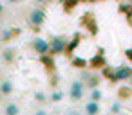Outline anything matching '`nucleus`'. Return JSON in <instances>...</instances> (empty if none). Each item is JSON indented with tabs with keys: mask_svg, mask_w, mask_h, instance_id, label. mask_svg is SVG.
Masks as SVG:
<instances>
[{
	"mask_svg": "<svg viewBox=\"0 0 132 115\" xmlns=\"http://www.w3.org/2000/svg\"><path fill=\"white\" fill-rule=\"evenodd\" d=\"M118 111H121V104L116 101V102H112V106H110V113H118Z\"/></svg>",
	"mask_w": 132,
	"mask_h": 115,
	"instance_id": "nucleus-14",
	"label": "nucleus"
},
{
	"mask_svg": "<svg viewBox=\"0 0 132 115\" xmlns=\"http://www.w3.org/2000/svg\"><path fill=\"white\" fill-rule=\"evenodd\" d=\"M81 81H83L85 86H89V88H98L100 83H101V76H100V74L83 72V74H81Z\"/></svg>",
	"mask_w": 132,
	"mask_h": 115,
	"instance_id": "nucleus-5",
	"label": "nucleus"
},
{
	"mask_svg": "<svg viewBox=\"0 0 132 115\" xmlns=\"http://www.w3.org/2000/svg\"><path fill=\"white\" fill-rule=\"evenodd\" d=\"M2 9H4V6H2V2H0V15H2Z\"/></svg>",
	"mask_w": 132,
	"mask_h": 115,
	"instance_id": "nucleus-17",
	"label": "nucleus"
},
{
	"mask_svg": "<svg viewBox=\"0 0 132 115\" xmlns=\"http://www.w3.org/2000/svg\"><path fill=\"white\" fill-rule=\"evenodd\" d=\"M45 18H47V13H45V9H42V7H36V9H33V11L29 13V16H27V22H29V24L35 27V29H40V27L44 25Z\"/></svg>",
	"mask_w": 132,
	"mask_h": 115,
	"instance_id": "nucleus-3",
	"label": "nucleus"
},
{
	"mask_svg": "<svg viewBox=\"0 0 132 115\" xmlns=\"http://www.w3.org/2000/svg\"><path fill=\"white\" fill-rule=\"evenodd\" d=\"M49 83H51V86H53V88H58V83H60V77H58V76H53Z\"/></svg>",
	"mask_w": 132,
	"mask_h": 115,
	"instance_id": "nucleus-15",
	"label": "nucleus"
},
{
	"mask_svg": "<svg viewBox=\"0 0 132 115\" xmlns=\"http://www.w3.org/2000/svg\"><path fill=\"white\" fill-rule=\"evenodd\" d=\"M7 2H11V4H15V2H20V0H7Z\"/></svg>",
	"mask_w": 132,
	"mask_h": 115,
	"instance_id": "nucleus-18",
	"label": "nucleus"
},
{
	"mask_svg": "<svg viewBox=\"0 0 132 115\" xmlns=\"http://www.w3.org/2000/svg\"><path fill=\"white\" fill-rule=\"evenodd\" d=\"M0 76H2V67H0Z\"/></svg>",
	"mask_w": 132,
	"mask_h": 115,
	"instance_id": "nucleus-21",
	"label": "nucleus"
},
{
	"mask_svg": "<svg viewBox=\"0 0 132 115\" xmlns=\"http://www.w3.org/2000/svg\"><path fill=\"white\" fill-rule=\"evenodd\" d=\"M33 99H35L36 104H47L49 95H45V92H42V90H36V92L33 93Z\"/></svg>",
	"mask_w": 132,
	"mask_h": 115,
	"instance_id": "nucleus-10",
	"label": "nucleus"
},
{
	"mask_svg": "<svg viewBox=\"0 0 132 115\" xmlns=\"http://www.w3.org/2000/svg\"><path fill=\"white\" fill-rule=\"evenodd\" d=\"M130 74H132V67L121 65V67H118V68L114 70V79H116V81H128Z\"/></svg>",
	"mask_w": 132,
	"mask_h": 115,
	"instance_id": "nucleus-6",
	"label": "nucleus"
},
{
	"mask_svg": "<svg viewBox=\"0 0 132 115\" xmlns=\"http://www.w3.org/2000/svg\"><path fill=\"white\" fill-rule=\"evenodd\" d=\"M128 4H130V7H132V0H128Z\"/></svg>",
	"mask_w": 132,
	"mask_h": 115,
	"instance_id": "nucleus-20",
	"label": "nucleus"
},
{
	"mask_svg": "<svg viewBox=\"0 0 132 115\" xmlns=\"http://www.w3.org/2000/svg\"><path fill=\"white\" fill-rule=\"evenodd\" d=\"M89 99H90V101H100V99H103V92H101L100 88H90Z\"/></svg>",
	"mask_w": 132,
	"mask_h": 115,
	"instance_id": "nucleus-13",
	"label": "nucleus"
},
{
	"mask_svg": "<svg viewBox=\"0 0 132 115\" xmlns=\"http://www.w3.org/2000/svg\"><path fill=\"white\" fill-rule=\"evenodd\" d=\"M36 4H45V2H49V0H35Z\"/></svg>",
	"mask_w": 132,
	"mask_h": 115,
	"instance_id": "nucleus-16",
	"label": "nucleus"
},
{
	"mask_svg": "<svg viewBox=\"0 0 132 115\" xmlns=\"http://www.w3.org/2000/svg\"><path fill=\"white\" fill-rule=\"evenodd\" d=\"M85 111L87 113H90V115H96V113H100L101 111V108H100V101H87V104H85Z\"/></svg>",
	"mask_w": 132,
	"mask_h": 115,
	"instance_id": "nucleus-9",
	"label": "nucleus"
},
{
	"mask_svg": "<svg viewBox=\"0 0 132 115\" xmlns=\"http://www.w3.org/2000/svg\"><path fill=\"white\" fill-rule=\"evenodd\" d=\"M62 99H63V92L58 90V88H53V92H51V95H49V101H51V102H60Z\"/></svg>",
	"mask_w": 132,
	"mask_h": 115,
	"instance_id": "nucleus-11",
	"label": "nucleus"
},
{
	"mask_svg": "<svg viewBox=\"0 0 132 115\" xmlns=\"http://www.w3.org/2000/svg\"><path fill=\"white\" fill-rule=\"evenodd\" d=\"M128 83H130V86H132V74H130V77H128Z\"/></svg>",
	"mask_w": 132,
	"mask_h": 115,
	"instance_id": "nucleus-19",
	"label": "nucleus"
},
{
	"mask_svg": "<svg viewBox=\"0 0 132 115\" xmlns=\"http://www.w3.org/2000/svg\"><path fill=\"white\" fill-rule=\"evenodd\" d=\"M13 90H15V85H13L11 79H4L0 83V95L2 97H9L13 93Z\"/></svg>",
	"mask_w": 132,
	"mask_h": 115,
	"instance_id": "nucleus-8",
	"label": "nucleus"
},
{
	"mask_svg": "<svg viewBox=\"0 0 132 115\" xmlns=\"http://www.w3.org/2000/svg\"><path fill=\"white\" fill-rule=\"evenodd\" d=\"M2 61L6 63V65H13L15 63V59H16V49H13V47H7V49H4L2 50Z\"/></svg>",
	"mask_w": 132,
	"mask_h": 115,
	"instance_id": "nucleus-7",
	"label": "nucleus"
},
{
	"mask_svg": "<svg viewBox=\"0 0 132 115\" xmlns=\"http://www.w3.org/2000/svg\"><path fill=\"white\" fill-rule=\"evenodd\" d=\"M29 47L38 56H47L49 54V40H45V38H33Z\"/></svg>",
	"mask_w": 132,
	"mask_h": 115,
	"instance_id": "nucleus-4",
	"label": "nucleus"
},
{
	"mask_svg": "<svg viewBox=\"0 0 132 115\" xmlns=\"http://www.w3.org/2000/svg\"><path fill=\"white\" fill-rule=\"evenodd\" d=\"M4 113H7V115H16V113H20V106H18L16 102H9V104L4 108Z\"/></svg>",
	"mask_w": 132,
	"mask_h": 115,
	"instance_id": "nucleus-12",
	"label": "nucleus"
},
{
	"mask_svg": "<svg viewBox=\"0 0 132 115\" xmlns=\"http://www.w3.org/2000/svg\"><path fill=\"white\" fill-rule=\"evenodd\" d=\"M83 95H85V83H83L81 79L72 81V83H71V88H69V97H71V101H72V102H78V101L83 99Z\"/></svg>",
	"mask_w": 132,
	"mask_h": 115,
	"instance_id": "nucleus-2",
	"label": "nucleus"
},
{
	"mask_svg": "<svg viewBox=\"0 0 132 115\" xmlns=\"http://www.w3.org/2000/svg\"><path fill=\"white\" fill-rule=\"evenodd\" d=\"M67 38L65 36H54L53 40H49V54L51 56H56V54H63L67 50Z\"/></svg>",
	"mask_w": 132,
	"mask_h": 115,
	"instance_id": "nucleus-1",
	"label": "nucleus"
}]
</instances>
